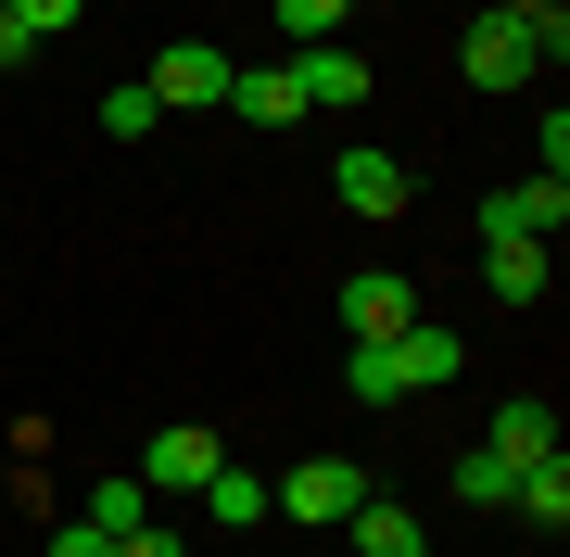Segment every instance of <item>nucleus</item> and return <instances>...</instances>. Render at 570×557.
Returning a JSON list of instances; mask_svg holds the SVG:
<instances>
[{"label": "nucleus", "instance_id": "obj_20", "mask_svg": "<svg viewBox=\"0 0 570 557\" xmlns=\"http://www.w3.org/2000/svg\"><path fill=\"white\" fill-rule=\"evenodd\" d=\"M51 557H115V533H89V519H63V533H51Z\"/></svg>", "mask_w": 570, "mask_h": 557}, {"label": "nucleus", "instance_id": "obj_9", "mask_svg": "<svg viewBox=\"0 0 570 557\" xmlns=\"http://www.w3.org/2000/svg\"><path fill=\"white\" fill-rule=\"evenodd\" d=\"M330 178H343V216H406V190H419L406 166H393V152H367V140H355Z\"/></svg>", "mask_w": 570, "mask_h": 557}, {"label": "nucleus", "instance_id": "obj_4", "mask_svg": "<svg viewBox=\"0 0 570 557\" xmlns=\"http://www.w3.org/2000/svg\"><path fill=\"white\" fill-rule=\"evenodd\" d=\"M406 317H419V279L406 267H355L343 279V342H393Z\"/></svg>", "mask_w": 570, "mask_h": 557}, {"label": "nucleus", "instance_id": "obj_13", "mask_svg": "<svg viewBox=\"0 0 570 557\" xmlns=\"http://www.w3.org/2000/svg\"><path fill=\"white\" fill-rule=\"evenodd\" d=\"M204 519H216V533H254V519H279V507H266V481L242 469V456H216V481H204Z\"/></svg>", "mask_w": 570, "mask_h": 557}, {"label": "nucleus", "instance_id": "obj_16", "mask_svg": "<svg viewBox=\"0 0 570 557\" xmlns=\"http://www.w3.org/2000/svg\"><path fill=\"white\" fill-rule=\"evenodd\" d=\"M102 127H115V140H153V127H165V102H153L140 77H115V89H102Z\"/></svg>", "mask_w": 570, "mask_h": 557}, {"label": "nucleus", "instance_id": "obj_11", "mask_svg": "<svg viewBox=\"0 0 570 557\" xmlns=\"http://www.w3.org/2000/svg\"><path fill=\"white\" fill-rule=\"evenodd\" d=\"M355 557H431V533H419V507H393V495H355Z\"/></svg>", "mask_w": 570, "mask_h": 557}, {"label": "nucleus", "instance_id": "obj_19", "mask_svg": "<svg viewBox=\"0 0 570 557\" xmlns=\"http://www.w3.org/2000/svg\"><path fill=\"white\" fill-rule=\"evenodd\" d=\"M77 13H89V0H13V26H26V39H63Z\"/></svg>", "mask_w": 570, "mask_h": 557}, {"label": "nucleus", "instance_id": "obj_22", "mask_svg": "<svg viewBox=\"0 0 570 557\" xmlns=\"http://www.w3.org/2000/svg\"><path fill=\"white\" fill-rule=\"evenodd\" d=\"M0 63H39V39H26V26H13V13H0Z\"/></svg>", "mask_w": 570, "mask_h": 557}, {"label": "nucleus", "instance_id": "obj_14", "mask_svg": "<svg viewBox=\"0 0 570 557\" xmlns=\"http://www.w3.org/2000/svg\"><path fill=\"white\" fill-rule=\"evenodd\" d=\"M228 102H242V127H292V115H305V89H292V63H266V77L242 63V77H228Z\"/></svg>", "mask_w": 570, "mask_h": 557}, {"label": "nucleus", "instance_id": "obj_18", "mask_svg": "<svg viewBox=\"0 0 570 557\" xmlns=\"http://www.w3.org/2000/svg\"><path fill=\"white\" fill-rule=\"evenodd\" d=\"M343 13H355V0H279V26H292V39H343Z\"/></svg>", "mask_w": 570, "mask_h": 557}, {"label": "nucleus", "instance_id": "obj_5", "mask_svg": "<svg viewBox=\"0 0 570 557\" xmlns=\"http://www.w3.org/2000/svg\"><path fill=\"white\" fill-rule=\"evenodd\" d=\"M558 216H570V178H508L482 203V241H558Z\"/></svg>", "mask_w": 570, "mask_h": 557}, {"label": "nucleus", "instance_id": "obj_15", "mask_svg": "<svg viewBox=\"0 0 570 557\" xmlns=\"http://www.w3.org/2000/svg\"><path fill=\"white\" fill-rule=\"evenodd\" d=\"M508 481H520L508 456H494V444H469L456 469H444V495H456V507H508Z\"/></svg>", "mask_w": 570, "mask_h": 557}, {"label": "nucleus", "instance_id": "obj_12", "mask_svg": "<svg viewBox=\"0 0 570 557\" xmlns=\"http://www.w3.org/2000/svg\"><path fill=\"white\" fill-rule=\"evenodd\" d=\"M482 291L494 305H546V241H482Z\"/></svg>", "mask_w": 570, "mask_h": 557}, {"label": "nucleus", "instance_id": "obj_8", "mask_svg": "<svg viewBox=\"0 0 570 557\" xmlns=\"http://www.w3.org/2000/svg\"><path fill=\"white\" fill-rule=\"evenodd\" d=\"M494 456H508V469H546V456H558V406H546V392H508V406H494V431H482Z\"/></svg>", "mask_w": 570, "mask_h": 557}, {"label": "nucleus", "instance_id": "obj_24", "mask_svg": "<svg viewBox=\"0 0 570 557\" xmlns=\"http://www.w3.org/2000/svg\"><path fill=\"white\" fill-rule=\"evenodd\" d=\"M0 13H13V0H0Z\"/></svg>", "mask_w": 570, "mask_h": 557}, {"label": "nucleus", "instance_id": "obj_1", "mask_svg": "<svg viewBox=\"0 0 570 557\" xmlns=\"http://www.w3.org/2000/svg\"><path fill=\"white\" fill-rule=\"evenodd\" d=\"M355 495H367V469H355V456H305V469H279V481H266V507H279V519H305V533H343Z\"/></svg>", "mask_w": 570, "mask_h": 557}, {"label": "nucleus", "instance_id": "obj_23", "mask_svg": "<svg viewBox=\"0 0 570 557\" xmlns=\"http://www.w3.org/2000/svg\"><path fill=\"white\" fill-rule=\"evenodd\" d=\"M482 13H558V0H482Z\"/></svg>", "mask_w": 570, "mask_h": 557}, {"label": "nucleus", "instance_id": "obj_7", "mask_svg": "<svg viewBox=\"0 0 570 557\" xmlns=\"http://www.w3.org/2000/svg\"><path fill=\"white\" fill-rule=\"evenodd\" d=\"M292 89H305V115H317V102L343 115V102H367V63H355L343 39H292Z\"/></svg>", "mask_w": 570, "mask_h": 557}, {"label": "nucleus", "instance_id": "obj_6", "mask_svg": "<svg viewBox=\"0 0 570 557\" xmlns=\"http://www.w3.org/2000/svg\"><path fill=\"white\" fill-rule=\"evenodd\" d=\"M216 431H190V418H178V431H153V456H140V495H204V481H216Z\"/></svg>", "mask_w": 570, "mask_h": 557}, {"label": "nucleus", "instance_id": "obj_2", "mask_svg": "<svg viewBox=\"0 0 570 557\" xmlns=\"http://www.w3.org/2000/svg\"><path fill=\"white\" fill-rule=\"evenodd\" d=\"M456 63H469V89H520V77H546V51H532V13H469Z\"/></svg>", "mask_w": 570, "mask_h": 557}, {"label": "nucleus", "instance_id": "obj_21", "mask_svg": "<svg viewBox=\"0 0 570 557\" xmlns=\"http://www.w3.org/2000/svg\"><path fill=\"white\" fill-rule=\"evenodd\" d=\"M115 557H178V533H165V519H140V533H115Z\"/></svg>", "mask_w": 570, "mask_h": 557}, {"label": "nucleus", "instance_id": "obj_10", "mask_svg": "<svg viewBox=\"0 0 570 557\" xmlns=\"http://www.w3.org/2000/svg\"><path fill=\"white\" fill-rule=\"evenodd\" d=\"M381 355H393V392H419V380H456V368H469V355H456V330H444V317H406V330H393Z\"/></svg>", "mask_w": 570, "mask_h": 557}, {"label": "nucleus", "instance_id": "obj_17", "mask_svg": "<svg viewBox=\"0 0 570 557\" xmlns=\"http://www.w3.org/2000/svg\"><path fill=\"white\" fill-rule=\"evenodd\" d=\"M140 519H153L140 481H89V533H140Z\"/></svg>", "mask_w": 570, "mask_h": 557}, {"label": "nucleus", "instance_id": "obj_3", "mask_svg": "<svg viewBox=\"0 0 570 557\" xmlns=\"http://www.w3.org/2000/svg\"><path fill=\"white\" fill-rule=\"evenodd\" d=\"M228 77H242V63H228L216 39H178V51H153V77H140V89H153L165 115H216V102H228Z\"/></svg>", "mask_w": 570, "mask_h": 557}]
</instances>
